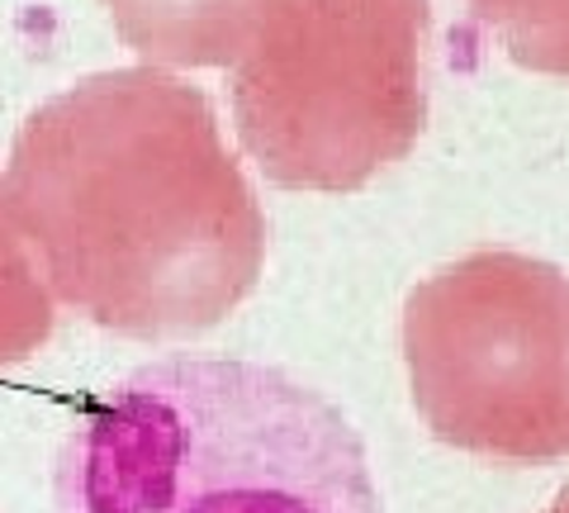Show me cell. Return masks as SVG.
Masks as SVG:
<instances>
[{
    "mask_svg": "<svg viewBox=\"0 0 569 513\" xmlns=\"http://www.w3.org/2000/svg\"><path fill=\"white\" fill-rule=\"evenodd\" d=\"M52 324H58V299L0 190V371L29 362L52 338Z\"/></svg>",
    "mask_w": 569,
    "mask_h": 513,
    "instance_id": "cell-6",
    "label": "cell"
},
{
    "mask_svg": "<svg viewBox=\"0 0 569 513\" xmlns=\"http://www.w3.org/2000/svg\"><path fill=\"white\" fill-rule=\"evenodd\" d=\"M58 305L123 338H190L252 295L266 215L204 91L114 67L48 96L0 176Z\"/></svg>",
    "mask_w": 569,
    "mask_h": 513,
    "instance_id": "cell-1",
    "label": "cell"
},
{
    "mask_svg": "<svg viewBox=\"0 0 569 513\" xmlns=\"http://www.w3.org/2000/svg\"><path fill=\"white\" fill-rule=\"evenodd\" d=\"M541 513H569V490H565V494H560V500L550 504V509H541Z\"/></svg>",
    "mask_w": 569,
    "mask_h": 513,
    "instance_id": "cell-8",
    "label": "cell"
},
{
    "mask_svg": "<svg viewBox=\"0 0 569 513\" xmlns=\"http://www.w3.org/2000/svg\"><path fill=\"white\" fill-rule=\"evenodd\" d=\"M427 0H261L233 62L242 148L276 186L356 190L427 119Z\"/></svg>",
    "mask_w": 569,
    "mask_h": 513,
    "instance_id": "cell-3",
    "label": "cell"
},
{
    "mask_svg": "<svg viewBox=\"0 0 569 513\" xmlns=\"http://www.w3.org/2000/svg\"><path fill=\"white\" fill-rule=\"evenodd\" d=\"M422 423L493 462L569 456V276L522 253H470L403 309Z\"/></svg>",
    "mask_w": 569,
    "mask_h": 513,
    "instance_id": "cell-4",
    "label": "cell"
},
{
    "mask_svg": "<svg viewBox=\"0 0 569 513\" xmlns=\"http://www.w3.org/2000/svg\"><path fill=\"white\" fill-rule=\"evenodd\" d=\"M123 43L157 72L228 67L252 33L261 0H104Z\"/></svg>",
    "mask_w": 569,
    "mask_h": 513,
    "instance_id": "cell-5",
    "label": "cell"
},
{
    "mask_svg": "<svg viewBox=\"0 0 569 513\" xmlns=\"http://www.w3.org/2000/svg\"><path fill=\"white\" fill-rule=\"evenodd\" d=\"M58 513H380L347 414L257 362L167 357L86 399Z\"/></svg>",
    "mask_w": 569,
    "mask_h": 513,
    "instance_id": "cell-2",
    "label": "cell"
},
{
    "mask_svg": "<svg viewBox=\"0 0 569 513\" xmlns=\"http://www.w3.org/2000/svg\"><path fill=\"white\" fill-rule=\"evenodd\" d=\"M527 72L569 77V0H466Z\"/></svg>",
    "mask_w": 569,
    "mask_h": 513,
    "instance_id": "cell-7",
    "label": "cell"
}]
</instances>
